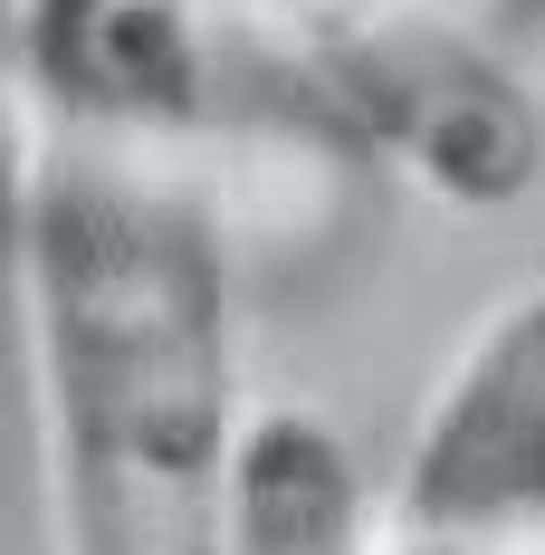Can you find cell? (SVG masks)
Instances as JSON below:
<instances>
[{
  "mask_svg": "<svg viewBox=\"0 0 545 555\" xmlns=\"http://www.w3.org/2000/svg\"><path fill=\"white\" fill-rule=\"evenodd\" d=\"M20 278L57 555H220L249 412L211 211L67 144L39 172Z\"/></svg>",
  "mask_w": 545,
  "mask_h": 555,
  "instance_id": "cell-1",
  "label": "cell"
},
{
  "mask_svg": "<svg viewBox=\"0 0 545 555\" xmlns=\"http://www.w3.org/2000/svg\"><path fill=\"white\" fill-rule=\"evenodd\" d=\"M277 57L450 211L545 182V106L459 0H239Z\"/></svg>",
  "mask_w": 545,
  "mask_h": 555,
  "instance_id": "cell-2",
  "label": "cell"
},
{
  "mask_svg": "<svg viewBox=\"0 0 545 555\" xmlns=\"http://www.w3.org/2000/svg\"><path fill=\"white\" fill-rule=\"evenodd\" d=\"M382 555H545V278L489 307L450 354Z\"/></svg>",
  "mask_w": 545,
  "mask_h": 555,
  "instance_id": "cell-3",
  "label": "cell"
},
{
  "mask_svg": "<svg viewBox=\"0 0 545 555\" xmlns=\"http://www.w3.org/2000/svg\"><path fill=\"white\" fill-rule=\"evenodd\" d=\"M20 49L67 125L106 134H172L211 87L202 0H20Z\"/></svg>",
  "mask_w": 545,
  "mask_h": 555,
  "instance_id": "cell-4",
  "label": "cell"
},
{
  "mask_svg": "<svg viewBox=\"0 0 545 555\" xmlns=\"http://www.w3.org/2000/svg\"><path fill=\"white\" fill-rule=\"evenodd\" d=\"M220 555H382L374 507H364V469L335 441V422L297 412V402L249 412Z\"/></svg>",
  "mask_w": 545,
  "mask_h": 555,
  "instance_id": "cell-5",
  "label": "cell"
},
{
  "mask_svg": "<svg viewBox=\"0 0 545 555\" xmlns=\"http://www.w3.org/2000/svg\"><path fill=\"white\" fill-rule=\"evenodd\" d=\"M39 154H29V115H20V96L0 87V249L20 259V240H29V202H39Z\"/></svg>",
  "mask_w": 545,
  "mask_h": 555,
  "instance_id": "cell-6",
  "label": "cell"
},
{
  "mask_svg": "<svg viewBox=\"0 0 545 555\" xmlns=\"http://www.w3.org/2000/svg\"><path fill=\"white\" fill-rule=\"evenodd\" d=\"M0 10H10V0H0Z\"/></svg>",
  "mask_w": 545,
  "mask_h": 555,
  "instance_id": "cell-7",
  "label": "cell"
}]
</instances>
